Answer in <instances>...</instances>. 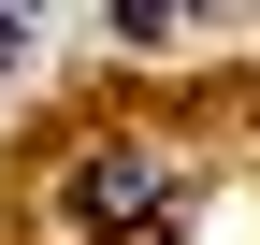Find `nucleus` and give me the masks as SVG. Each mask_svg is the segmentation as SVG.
I'll return each instance as SVG.
<instances>
[{
	"label": "nucleus",
	"instance_id": "20e7f679",
	"mask_svg": "<svg viewBox=\"0 0 260 245\" xmlns=\"http://www.w3.org/2000/svg\"><path fill=\"white\" fill-rule=\"evenodd\" d=\"M15 15H29V0H15Z\"/></svg>",
	"mask_w": 260,
	"mask_h": 245
},
{
	"label": "nucleus",
	"instance_id": "f257e3e1",
	"mask_svg": "<svg viewBox=\"0 0 260 245\" xmlns=\"http://www.w3.org/2000/svg\"><path fill=\"white\" fill-rule=\"evenodd\" d=\"M174 202V159L159 144H87V173H73V217L102 231V217H159Z\"/></svg>",
	"mask_w": 260,
	"mask_h": 245
},
{
	"label": "nucleus",
	"instance_id": "7ed1b4c3",
	"mask_svg": "<svg viewBox=\"0 0 260 245\" xmlns=\"http://www.w3.org/2000/svg\"><path fill=\"white\" fill-rule=\"evenodd\" d=\"M15 44H29V15H0V58H15Z\"/></svg>",
	"mask_w": 260,
	"mask_h": 245
},
{
	"label": "nucleus",
	"instance_id": "f03ea898",
	"mask_svg": "<svg viewBox=\"0 0 260 245\" xmlns=\"http://www.w3.org/2000/svg\"><path fill=\"white\" fill-rule=\"evenodd\" d=\"M174 15H203V0H116V44H159Z\"/></svg>",
	"mask_w": 260,
	"mask_h": 245
}]
</instances>
